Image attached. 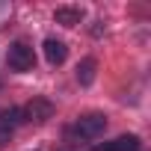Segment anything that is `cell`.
Returning a JSON list of instances; mask_svg holds the SVG:
<instances>
[{"instance_id": "277c9868", "label": "cell", "mask_w": 151, "mask_h": 151, "mask_svg": "<svg viewBox=\"0 0 151 151\" xmlns=\"http://www.w3.org/2000/svg\"><path fill=\"white\" fill-rule=\"evenodd\" d=\"M45 56H47V62L50 65H62L65 62V56H68V47H65V42L62 39H45Z\"/></svg>"}, {"instance_id": "ba28073f", "label": "cell", "mask_w": 151, "mask_h": 151, "mask_svg": "<svg viewBox=\"0 0 151 151\" xmlns=\"http://www.w3.org/2000/svg\"><path fill=\"white\" fill-rule=\"evenodd\" d=\"M21 122H24V116H21L18 107H12V110H6L3 116H0V127H6V130L15 127V124H21Z\"/></svg>"}, {"instance_id": "7a4b0ae2", "label": "cell", "mask_w": 151, "mask_h": 151, "mask_svg": "<svg viewBox=\"0 0 151 151\" xmlns=\"http://www.w3.org/2000/svg\"><path fill=\"white\" fill-rule=\"evenodd\" d=\"M74 130H77L83 139H98V136L107 130V116H104V113H86V116L77 119Z\"/></svg>"}, {"instance_id": "52a82bcc", "label": "cell", "mask_w": 151, "mask_h": 151, "mask_svg": "<svg viewBox=\"0 0 151 151\" xmlns=\"http://www.w3.org/2000/svg\"><path fill=\"white\" fill-rule=\"evenodd\" d=\"M95 68H98V62H95L92 56H86V59L77 65V83H80V86H89V83L95 80Z\"/></svg>"}, {"instance_id": "5b68a950", "label": "cell", "mask_w": 151, "mask_h": 151, "mask_svg": "<svg viewBox=\"0 0 151 151\" xmlns=\"http://www.w3.org/2000/svg\"><path fill=\"white\" fill-rule=\"evenodd\" d=\"M139 136L136 133H124V136H116L113 142H104L98 151H139Z\"/></svg>"}, {"instance_id": "9c48e42d", "label": "cell", "mask_w": 151, "mask_h": 151, "mask_svg": "<svg viewBox=\"0 0 151 151\" xmlns=\"http://www.w3.org/2000/svg\"><path fill=\"white\" fill-rule=\"evenodd\" d=\"M6 142H9V130H6V127H0V148H3Z\"/></svg>"}, {"instance_id": "8992f818", "label": "cell", "mask_w": 151, "mask_h": 151, "mask_svg": "<svg viewBox=\"0 0 151 151\" xmlns=\"http://www.w3.org/2000/svg\"><path fill=\"white\" fill-rule=\"evenodd\" d=\"M53 18H56V24H62V27H77V24L83 21V9H80V6H59V9L53 12Z\"/></svg>"}, {"instance_id": "3957f363", "label": "cell", "mask_w": 151, "mask_h": 151, "mask_svg": "<svg viewBox=\"0 0 151 151\" xmlns=\"http://www.w3.org/2000/svg\"><path fill=\"white\" fill-rule=\"evenodd\" d=\"M21 116H24V122H47L53 116V104L45 98H33L27 107H21Z\"/></svg>"}, {"instance_id": "6da1fadb", "label": "cell", "mask_w": 151, "mask_h": 151, "mask_svg": "<svg viewBox=\"0 0 151 151\" xmlns=\"http://www.w3.org/2000/svg\"><path fill=\"white\" fill-rule=\"evenodd\" d=\"M6 62H9L12 71H30L36 65V53H33V47L27 42H15V45H9Z\"/></svg>"}]
</instances>
